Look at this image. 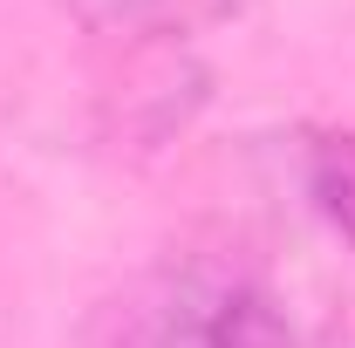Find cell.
Returning <instances> with one entry per match:
<instances>
[{"label":"cell","instance_id":"cell-1","mask_svg":"<svg viewBox=\"0 0 355 348\" xmlns=\"http://www.w3.org/2000/svg\"><path fill=\"white\" fill-rule=\"evenodd\" d=\"M103 348H301L287 307L253 273L219 260L157 266L110 307Z\"/></svg>","mask_w":355,"mask_h":348},{"label":"cell","instance_id":"cell-2","mask_svg":"<svg viewBox=\"0 0 355 348\" xmlns=\"http://www.w3.org/2000/svg\"><path fill=\"white\" fill-rule=\"evenodd\" d=\"M76 28L110 42H198L225 21H239L253 0H55Z\"/></svg>","mask_w":355,"mask_h":348},{"label":"cell","instance_id":"cell-3","mask_svg":"<svg viewBox=\"0 0 355 348\" xmlns=\"http://www.w3.org/2000/svg\"><path fill=\"white\" fill-rule=\"evenodd\" d=\"M301 184H308V205L355 246V130H308Z\"/></svg>","mask_w":355,"mask_h":348}]
</instances>
